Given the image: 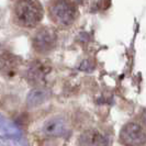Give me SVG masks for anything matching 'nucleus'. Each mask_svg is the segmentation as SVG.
<instances>
[{"instance_id":"obj_1","label":"nucleus","mask_w":146,"mask_h":146,"mask_svg":"<svg viewBox=\"0 0 146 146\" xmlns=\"http://www.w3.org/2000/svg\"><path fill=\"white\" fill-rule=\"evenodd\" d=\"M44 11L38 0H17L13 7L15 24L22 28H34L41 22Z\"/></svg>"},{"instance_id":"obj_2","label":"nucleus","mask_w":146,"mask_h":146,"mask_svg":"<svg viewBox=\"0 0 146 146\" xmlns=\"http://www.w3.org/2000/svg\"><path fill=\"white\" fill-rule=\"evenodd\" d=\"M51 19L59 27H70L78 17V10L72 0H55L50 7Z\"/></svg>"},{"instance_id":"obj_3","label":"nucleus","mask_w":146,"mask_h":146,"mask_svg":"<svg viewBox=\"0 0 146 146\" xmlns=\"http://www.w3.org/2000/svg\"><path fill=\"white\" fill-rule=\"evenodd\" d=\"M57 44V33L50 27H43L35 32L32 38V45L34 51L38 54L51 53Z\"/></svg>"},{"instance_id":"obj_4","label":"nucleus","mask_w":146,"mask_h":146,"mask_svg":"<svg viewBox=\"0 0 146 146\" xmlns=\"http://www.w3.org/2000/svg\"><path fill=\"white\" fill-rule=\"evenodd\" d=\"M120 142L124 146H144L146 144V131L142 125L130 122L120 132Z\"/></svg>"},{"instance_id":"obj_5","label":"nucleus","mask_w":146,"mask_h":146,"mask_svg":"<svg viewBox=\"0 0 146 146\" xmlns=\"http://www.w3.org/2000/svg\"><path fill=\"white\" fill-rule=\"evenodd\" d=\"M51 70V67L42 60L31 62L27 68V78L31 85L42 87L46 80V77Z\"/></svg>"},{"instance_id":"obj_6","label":"nucleus","mask_w":146,"mask_h":146,"mask_svg":"<svg viewBox=\"0 0 146 146\" xmlns=\"http://www.w3.org/2000/svg\"><path fill=\"white\" fill-rule=\"evenodd\" d=\"M21 68V59L17 55L3 52L0 54V73L3 77L12 79L18 76Z\"/></svg>"},{"instance_id":"obj_7","label":"nucleus","mask_w":146,"mask_h":146,"mask_svg":"<svg viewBox=\"0 0 146 146\" xmlns=\"http://www.w3.org/2000/svg\"><path fill=\"white\" fill-rule=\"evenodd\" d=\"M68 124L64 117H51L43 124L42 131L46 136L50 137H58L64 135L67 131Z\"/></svg>"},{"instance_id":"obj_8","label":"nucleus","mask_w":146,"mask_h":146,"mask_svg":"<svg viewBox=\"0 0 146 146\" xmlns=\"http://www.w3.org/2000/svg\"><path fill=\"white\" fill-rule=\"evenodd\" d=\"M108 139L101 132L95 129L84 131L78 139L79 146H108Z\"/></svg>"},{"instance_id":"obj_9","label":"nucleus","mask_w":146,"mask_h":146,"mask_svg":"<svg viewBox=\"0 0 146 146\" xmlns=\"http://www.w3.org/2000/svg\"><path fill=\"white\" fill-rule=\"evenodd\" d=\"M48 98H50V92L46 89H44L43 87H36L29 94L27 103L30 108H35L47 101Z\"/></svg>"},{"instance_id":"obj_10","label":"nucleus","mask_w":146,"mask_h":146,"mask_svg":"<svg viewBox=\"0 0 146 146\" xmlns=\"http://www.w3.org/2000/svg\"><path fill=\"white\" fill-rule=\"evenodd\" d=\"M141 119H142V122L146 125V110L143 111V113H142V117H141Z\"/></svg>"}]
</instances>
